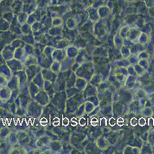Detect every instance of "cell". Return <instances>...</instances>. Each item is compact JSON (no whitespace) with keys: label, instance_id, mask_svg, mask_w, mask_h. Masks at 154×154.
<instances>
[{"label":"cell","instance_id":"10","mask_svg":"<svg viewBox=\"0 0 154 154\" xmlns=\"http://www.w3.org/2000/svg\"><path fill=\"white\" fill-rule=\"evenodd\" d=\"M141 115L145 117H150L153 116V112L151 107L144 106L142 108L141 112Z\"/></svg>","mask_w":154,"mask_h":154},{"label":"cell","instance_id":"3","mask_svg":"<svg viewBox=\"0 0 154 154\" xmlns=\"http://www.w3.org/2000/svg\"><path fill=\"white\" fill-rule=\"evenodd\" d=\"M84 90V95L85 98H89L92 96H97L98 95L97 87L92 85L90 83H88L86 87Z\"/></svg>","mask_w":154,"mask_h":154},{"label":"cell","instance_id":"18","mask_svg":"<svg viewBox=\"0 0 154 154\" xmlns=\"http://www.w3.org/2000/svg\"><path fill=\"white\" fill-rule=\"evenodd\" d=\"M147 100H148L152 105H154V92L153 93L148 94Z\"/></svg>","mask_w":154,"mask_h":154},{"label":"cell","instance_id":"16","mask_svg":"<svg viewBox=\"0 0 154 154\" xmlns=\"http://www.w3.org/2000/svg\"><path fill=\"white\" fill-rule=\"evenodd\" d=\"M148 39V36L145 34H143V35H140V36H139V42L141 44H145V43L147 42Z\"/></svg>","mask_w":154,"mask_h":154},{"label":"cell","instance_id":"4","mask_svg":"<svg viewBox=\"0 0 154 154\" xmlns=\"http://www.w3.org/2000/svg\"><path fill=\"white\" fill-rule=\"evenodd\" d=\"M139 83L141 86L144 87L152 83V78L149 74L147 73V71L140 76H137Z\"/></svg>","mask_w":154,"mask_h":154},{"label":"cell","instance_id":"8","mask_svg":"<svg viewBox=\"0 0 154 154\" xmlns=\"http://www.w3.org/2000/svg\"><path fill=\"white\" fill-rule=\"evenodd\" d=\"M88 81L82 78H78L76 80V83H75V86L77 87V89L81 90H84L85 88L86 87L87 84H88Z\"/></svg>","mask_w":154,"mask_h":154},{"label":"cell","instance_id":"9","mask_svg":"<svg viewBox=\"0 0 154 154\" xmlns=\"http://www.w3.org/2000/svg\"><path fill=\"white\" fill-rule=\"evenodd\" d=\"M113 73L115 75H124L126 77L128 75L127 69L124 67H117L114 69Z\"/></svg>","mask_w":154,"mask_h":154},{"label":"cell","instance_id":"7","mask_svg":"<svg viewBox=\"0 0 154 154\" xmlns=\"http://www.w3.org/2000/svg\"><path fill=\"white\" fill-rule=\"evenodd\" d=\"M96 144L97 147L101 149H106L110 145L109 141L104 137L98 139L96 141Z\"/></svg>","mask_w":154,"mask_h":154},{"label":"cell","instance_id":"17","mask_svg":"<svg viewBox=\"0 0 154 154\" xmlns=\"http://www.w3.org/2000/svg\"><path fill=\"white\" fill-rule=\"evenodd\" d=\"M147 142H148L149 144H151V145H154V131H151L149 134V136H148Z\"/></svg>","mask_w":154,"mask_h":154},{"label":"cell","instance_id":"13","mask_svg":"<svg viewBox=\"0 0 154 154\" xmlns=\"http://www.w3.org/2000/svg\"><path fill=\"white\" fill-rule=\"evenodd\" d=\"M133 66L135 68V70L136 73H137V76H140V75H143V74H144L147 71V70L144 68H143L142 66H141L138 63L134 65Z\"/></svg>","mask_w":154,"mask_h":154},{"label":"cell","instance_id":"22","mask_svg":"<svg viewBox=\"0 0 154 154\" xmlns=\"http://www.w3.org/2000/svg\"><path fill=\"white\" fill-rule=\"evenodd\" d=\"M151 108H152V112H153V116H154V105H152V106Z\"/></svg>","mask_w":154,"mask_h":154},{"label":"cell","instance_id":"5","mask_svg":"<svg viewBox=\"0 0 154 154\" xmlns=\"http://www.w3.org/2000/svg\"><path fill=\"white\" fill-rule=\"evenodd\" d=\"M110 85H111V83H110V82L108 80L102 81L98 85H97L96 86L97 91L98 92V94L102 93L105 91L109 90Z\"/></svg>","mask_w":154,"mask_h":154},{"label":"cell","instance_id":"2","mask_svg":"<svg viewBox=\"0 0 154 154\" xmlns=\"http://www.w3.org/2000/svg\"><path fill=\"white\" fill-rule=\"evenodd\" d=\"M137 83H139L137 76L128 75L123 85V87L126 90H131L136 86Z\"/></svg>","mask_w":154,"mask_h":154},{"label":"cell","instance_id":"20","mask_svg":"<svg viewBox=\"0 0 154 154\" xmlns=\"http://www.w3.org/2000/svg\"><path fill=\"white\" fill-rule=\"evenodd\" d=\"M149 132H145L144 134H143L141 136V139L144 141H148V136H149Z\"/></svg>","mask_w":154,"mask_h":154},{"label":"cell","instance_id":"15","mask_svg":"<svg viewBox=\"0 0 154 154\" xmlns=\"http://www.w3.org/2000/svg\"><path fill=\"white\" fill-rule=\"evenodd\" d=\"M138 64L140 65L141 66H142L143 68H144L146 70L148 69L149 67V64L148 61L146 59H141L139 61Z\"/></svg>","mask_w":154,"mask_h":154},{"label":"cell","instance_id":"14","mask_svg":"<svg viewBox=\"0 0 154 154\" xmlns=\"http://www.w3.org/2000/svg\"><path fill=\"white\" fill-rule=\"evenodd\" d=\"M127 71H128V75H134V76H137V73L135 70V68L134 67V66L132 65H130L129 66H128L127 67Z\"/></svg>","mask_w":154,"mask_h":154},{"label":"cell","instance_id":"6","mask_svg":"<svg viewBox=\"0 0 154 154\" xmlns=\"http://www.w3.org/2000/svg\"><path fill=\"white\" fill-rule=\"evenodd\" d=\"M102 81H103V77L101 74H95L92 76L89 83H90L92 85L95 86H97Z\"/></svg>","mask_w":154,"mask_h":154},{"label":"cell","instance_id":"1","mask_svg":"<svg viewBox=\"0 0 154 154\" xmlns=\"http://www.w3.org/2000/svg\"><path fill=\"white\" fill-rule=\"evenodd\" d=\"M148 93L143 89H137L135 92L134 95V100L137 101L143 108L144 107L147 101Z\"/></svg>","mask_w":154,"mask_h":154},{"label":"cell","instance_id":"19","mask_svg":"<svg viewBox=\"0 0 154 154\" xmlns=\"http://www.w3.org/2000/svg\"><path fill=\"white\" fill-rule=\"evenodd\" d=\"M132 147L131 146H127L124 149V151H123V153H133L132 152Z\"/></svg>","mask_w":154,"mask_h":154},{"label":"cell","instance_id":"11","mask_svg":"<svg viewBox=\"0 0 154 154\" xmlns=\"http://www.w3.org/2000/svg\"><path fill=\"white\" fill-rule=\"evenodd\" d=\"M140 149H141V153H152L151 145V144H149L147 141L143 145V146Z\"/></svg>","mask_w":154,"mask_h":154},{"label":"cell","instance_id":"21","mask_svg":"<svg viewBox=\"0 0 154 154\" xmlns=\"http://www.w3.org/2000/svg\"><path fill=\"white\" fill-rule=\"evenodd\" d=\"M132 152L134 154H139V153H141V149L139 148L138 147H133Z\"/></svg>","mask_w":154,"mask_h":154},{"label":"cell","instance_id":"12","mask_svg":"<svg viewBox=\"0 0 154 154\" xmlns=\"http://www.w3.org/2000/svg\"><path fill=\"white\" fill-rule=\"evenodd\" d=\"M95 108H96V106L95 105V104L89 101H87L85 103V112L86 113H90L95 109Z\"/></svg>","mask_w":154,"mask_h":154}]
</instances>
